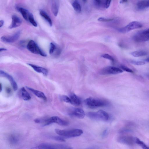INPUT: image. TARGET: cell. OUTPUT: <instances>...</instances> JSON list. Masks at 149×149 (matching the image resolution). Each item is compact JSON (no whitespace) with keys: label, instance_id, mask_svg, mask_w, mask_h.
I'll return each mask as SVG.
<instances>
[{"label":"cell","instance_id":"6","mask_svg":"<svg viewBox=\"0 0 149 149\" xmlns=\"http://www.w3.org/2000/svg\"><path fill=\"white\" fill-rule=\"evenodd\" d=\"M136 137L130 135H123L119 137L118 141L121 143L132 145L135 143Z\"/></svg>","mask_w":149,"mask_h":149},{"label":"cell","instance_id":"30","mask_svg":"<svg viewBox=\"0 0 149 149\" xmlns=\"http://www.w3.org/2000/svg\"><path fill=\"white\" fill-rule=\"evenodd\" d=\"M61 99L63 101L67 103H70L71 100L69 97L68 96L63 95L60 97Z\"/></svg>","mask_w":149,"mask_h":149},{"label":"cell","instance_id":"18","mask_svg":"<svg viewBox=\"0 0 149 149\" xmlns=\"http://www.w3.org/2000/svg\"><path fill=\"white\" fill-rule=\"evenodd\" d=\"M52 10L53 13L55 16L58 14L59 7V3L58 0H53L52 3Z\"/></svg>","mask_w":149,"mask_h":149},{"label":"cell","instance_id":"24","mask_svg":"<svg viewBox=\"0 0 149 149\" xmlns=\"http://www.w3.org/2000/svg\"><path fill=\"white\" fill-rule=\"evenodd\" d=\"M72 5L75 11L78 13L80 12L81 10V6L77 1H74L72 3Z\"/></svg>","mask_w":149,"mask_h":149},{"label":"cell","instance_id":"44","mask_svg":"<svg viewBox=\"0 0 149 149\" xmlns=\"http://www.w3.org/2000/svg\"><path fill=\"white\" fill-rule=\"evenodd\" d=\"M7 91L8 93H9L10 91V89L9 88H7Z\"/></svg>","mask_w":149,"mask_h":149},{"label":"cell","instance_id":"3","mask_svg":"<svg viewBox=\"0 0 149 149\" xmlns=\"http://www.w3.org/2000/svg\"><path fill=\"white\" fill-rule=\"evenodd\" d=\"M86 104L91 108H96L106 106L108 104L107 102L100 99L89 97L84 100Z\"/></svg>","mask_w":149,"mask_h":149},{"label":"cell","instance_id":"34","mask_svg":"<svg viewBox=\"0 0 149 149\" xmlns=\"http://www.w3.org/2000/svg\"><path fill=\"white\" fill-rule=\"evenodd\" d=\"M56 48L55 45L53 43L51 42L50 44V47L49 50V53L50 54H52Z\"/></svg>","mask_w":149,"mask_h":149},{"label":"cell","instance_id":"45","mask_svg":"<svg viewBox=\"0 0 149 149\" xmlns=\"http://www.w3.org/2000/svg\"><path fill=\"white\" fill-rule=\"evenodd\" d=\"M2 84L0 83V92H1L2 90Z\"/></svg>","mask_w":149,"mask_h":149},{"label":"cell","instance_id":"21","mask_svg":"<svg viewBox=\"0 0 149 149\" xmlns=\"http://www.w3.org/2000/svg\"><path fill=\"white\" fill-rule=\"evenodd\" d=\"M20 92L22 97L24 100L28 101L31 99L30 95L24 87L21 88Z\"/></svg>","mask_w":149,"mask_h":149},{"label":"cell","instance_id":"26","mask_svg":"<svg viewBox=\"0 0 149 149\" xmlns=\"http://www.w3.org/2000/svg\"><path fill=\"white\" fill-rule=\"evenodd\" d=\"M28 21L34 26L36 27L37 26V24L35 21L33 15L31 13L30 14Z\"/></svg>","mask_w":149,"mask_h":149},{"label":"cell","instance_id":"31","mask_svg":"<svg viewBox=\"0 0 149 149\" xmlns=\"http://www.w3.org/2000/svg\"><path fill=\"white\" fill-rule=\"evenodd\" d=\"M101 56L102 58L109 59L111 61L113 62L114 61V59L109 54H103Z\"/></svg>","mask_w":149,"mask_h":149},{"label":"cell","instance_id":"10","mask_svg":"<svg viewBox=\"0 0 149 149\" xmlns=\"http://www.w3.org/2000/svg\"><path fill=\"white\" fill-rule=\"evenodd\" d=\"M68 114L70 116L79 118H83L85 115L84 110L80 108H73L69 112Z\"/></svg>","mask_w":149,"mask_h":149},{"label":"cell","instance_id":"23","mask_svg":"<svg viewBox=\"0 0 149 149\" xmlns=\"http://www.w3.org/2000/svg\"><path fill=\"white\" fill-rule=\"evenodd\" d=\"M147 52L145 51H135L132 52L131 54L135 57H139L145 56L147 54Z\"/></svg>","mask_w":149,"mask_h":149},{"label":"cell","instance_id":"12","mask_svg":"<svg viewBox=\"0 0 149 149\" xmlns=\"http://www.w3.org/2000/svg\"><path fill=\"white\" fill-rule=\"evenodd\" d=\"M12 23L9 26L10 29L15 28L19 26L22 24V21L17 16L13 15L12 16Z\"/></svg>","mask_w":149,"mask_h":149},{"label":"cell","instance_id":"35","mask_svg":"<svg viewBox=\"0 0 149 149\" xmlns=\"http://www.w3.org/2000/svg\"><path fill=\"white\" fill-rule=\"evenodd\" d=\"M93 3L94 5L97 7H99L103 4L101 0H94Z\"/></svg>","mask_w":149,"mask_h":149},{"label":"cell","instance_id":"46","mask_svg":"<svg viewBox=\"0 0 149 149\" xmlns=\"http://www.w3.org/2000/svg\"></svg>","mask_w":149,"mask_h":149},{"label":"cell","instance_id":"13","mask_svg":"<svg viewBox=\"0 0 149 149\" xmlns=\"http://www.w3.org/2000/svg\"><path fill=\"white\" fill-rule=\"evenodd\" d=\"M27 64L37 72L42 73L45 76H47V75L48 70L46 68L31 63H28Z\"/></svg>","mask_w":149,"mask_h":149},{"label":"cell","instance_id":"8","mask_svg":"<svg viewBox=\"0 0 149 149\" xmlns=\"http://www.w3.org/2000/svg\"><path fill=\"white\" fill-rule=\"evenodd\" d=\"M123 72L121 69L115 67L108 66L103 69L101 73L103 74H114L121 73Z\"/></svg>","mask_w":149,"mask_h":149},{"label":"cell","instance_id":"28","mask_svg":"<svg viewBox=\"0 0 149 149\" xmlns=\"http://www.w3.org/2000/svg\"><path fill=\"white\" fill-rule=\"evenodd\" d=\"M49 137L54 140L61 142H65V140L61 136H51Z\"/></svg>","mask_w":149,"mask_h":149},{"label":"cell","instance_id":"43","mask_svg":"<svg viewBox=\"0 0 149 149\" xmlns=\"http://www.w3.org/2000/svg\"><path fill=\"white\" fill-rule=\"evenodd\" d=\"M145 61H146V62H149V58H146V59H145Z\"/></svg>","mask_w":149,"mask_h":149},{"label":"cell","instance_id":"5","mask_svg":"<svg viewBox=\"0 0 149 149\" xmlns=\"http://www.w3.org/2000/svg\"><path fill=\"white\" fill-rule=\"evenodd\" d=\"M143 25L140 22L134 21L131 22L125 26L118 29V31L122 33H125L132 30L140 28Z\"/></svg>","mask_w":149,"mask_h":149},{"label":"cell","instance_id":"36","mask_svg":"<svg viewBox=\"0 0 149 149\" xmlns=\"http://www.w3.org/2000/svg\"><path fill=\"white\" fill-rule=\"evenodd\" d=\"M111 1V0H107L105 1L104 3V7L106 8H109L110 6Z\"/></svg>","mask_w":149,"mask_h":149},{"label":"cell","instance_id":"33","mask_svg":"<svg viewBox=\"0 0 149 149\" xmlns=\"http://www.w3.org/2000/svg\"><path fill=\"white\" fill-rule=\"evenodd\" d=\"M121 68L123 70L125 71L131 73H134L133 71L132 70L125 65H121Z\"/></svg>","mask_w":149,"mask_h":149},{"label":"cell","instance_id":"42","mask_svg":"<svg viewBox=\"0 0 149 149\" xmlns=\"http://www.w3.org/2000/svg\"><path fill=\"white\" fill-rule=\"evenodd\" d=\"M145 75L149 79V73L146 74Z\"/></svg>","mask_w":149,"mask_h":149},{"label":"cell","instance_id":"25","mask_svg":"<svg viewBox=\"0 0 149 149\" xmlns=\"http://www.w3.org/2000/svg\"><path fill=\"white\" fill-rule=\"evenodd\" d=\"M135 143L138 144L143 149H149V146H148L144 142L136 137L135 139Z\"/></svg>","mask_w":149,"mask_h":149},{"label":"cell","instance_id":"41","mask_svg":"<svg viewBox=\"0 0 149 149\" xmlns=\"http://www.w3.org/2000/svg\"><path fill=\"white\" fill-rule=\"evenodd\" d=\"M128 1L127 0H121L120 2V3H124L127 2Z\"/></svg>","mask_w":149,"mask_h":149},{"label":"cell","instance_id":"38","mask_svg":"<svg viewBox=\"0 0 149 149\" xmlns=\"http://www.w3.org/2000/svg\"><path fill=\"white\" fill-rule=\"evenodd\" d=\"M4 22L3 20H1L0 21V27H1L3 25Z\"/></svg>","mask_w":149,"mask_h":149},{"label":"cell","instance_id":"32","mask_svg":"<svg viewBox=\"0 0 149 149\" xmlns=\"http://www.w3.org/2000/svg\"><path fill=\"white\" fill-rule=\"evenodd\" d=\"M114 19L113 18H106L103 17H100L98 19V20L102 22H108L112 21Z\"/></svg>","mask_w":149,"mask_h":149},{"label":"cell","instance_id":"1","mask_svg":"<svg viewBox=\"0 0 149 149\" xmlns=\"http://www.w3.org/2000/svg\"><path fill=\"white\" fill-rule=\"evenodd\" d=\"M55 131L56 134L62 137L65 138L78 136L83 133L82 130L78 129L68 130L56 129L55 130Z\"/></svg>","mask_w":149,"mask_h":149},{"label":"cell","instance_id":"4","mask_svg":"<svg viewBox=\"0 0 149 149\" xmlns=\"http://www.w3.org/2000/svg\"><path fill=\"white\" fill-rule=\"evenodd\" d=\"M27 47V49L33 53L39 54L44 57L47 56L46 54L39 48L36 43L33 40L29 41Z\"/></svg>","mask_w":149,"mask_h":149},{"label":"cell","instance_id":"40","mask_svg":"<svg viewBox=\"0 0 149 149\" xmlns=\"http://www.w3.org/2000/svg\"><path fill=\"white\" fill-rule=\"evenodd\" d=\"M30 149H40L38 146L31 148Z\"/></svg>","mask_w":149,"mask_h":149},{"label":"cell","instance_id":"9","mask_svg":"<svg viewBox=\"0 0 149 149\" xmlns=\"http://www.w3.org/2000/svg\"><path fill=\"white\" fill-rule=\"evenodd\" d=\"M21 34L20 31H18L12 36H3L1 37V40L6 43H12L17 40L19 38Z\"/></svg>","mask_w":149,"mask_h":149},{"label":"cell","instance_id":"27","mask_svg":"<svg viewBox=\"0 0 149 149\" xmlns=\"http://www.w3.org/2000/svg\"><path fill=\"white\" fill-rule=\"evenodd\" d=\"M38 146L40 149H55L50 147L47 143H42Z\"/></svg>","mask_w":149,"mask_h":149},{"label":"cell","instance_id":"29","mask_svg":"<svg viewBox=\"0 0 149 149\" xmlns=\"http://www.w3.org/2000/svg\"><path fill=\"white\" fill-rule=\"evenodd\" d=\"M130 62L133 64L137 65H142L145 64V63L143 61H139L134 60H130Z\"/></svg>","mask_w":149,"mask_h":149},{"label":"cell","instance_id":"39","mask_svg":"<svg viewBox=\"0 0 149 149\" xmlns=\"http://www.w3.org/2000/svg\"><path fill=\"white\" fill-rule=\"evenodd\" d=\"M6 50H7L5 48H1L0 49V52H1L3 51H6Z\"/></svg>","mask_w":149,"mask_h":149},{"label":"cell","instance_id":"16","mask_svg":"<svg viewBox=\"0 0 149 149\" xmlns=\"http://www.w3.org/2000/svg\"><path fill=\"white\" fill-rule=\"evenodd\" d=\"M8 141L10 145L14 146L18 143L19 139L17 135L14 134H11L8 136Z\"/></svg>","mask_w":149,"mask_h":149},{"label":"cell","instance_id":"19","mask_svg":"<svg viewBox=\"0 0 149 149\" xmlns=\"http://www.w3.org/2000/svg\"><path fill=\"white\" fill-rule=\"evenodd\" d=\"M138 8L140 9H143L149 7V0L139 1L137 3Z\"/></svg>","mask_w":149,"mask_h":149},{"label":"cell","instance_id":"22","mask_svg":"<svg viewBox=\"0 0 149 149\" xmlns=\"http://www.w3.org/2000/svg\"><path fill=\"white\" fill-rule=\"evenodd\" d=\"M40 15L47 22L49 25L52 26V20L46 12L42 10L40 11Z\"/></svg>","mask_w":149,"mask_h":149},{"label":"cell","instance_id":"14","mask_svg":"<svg viewBox=\"0 0 149 149\" xmlns=\"http://www.w3.org/2000/svg\"><path fill=\"white\" fill-rule=\"evenodd\" d=\"M26 88L37 97L46 101L47 98L44 93L42 92L26 86Z\"/></svg>","mask_w":149,"mask_h":149},{"label":"cell","instance_id":"11","mask_svg":"<svg viewBox=\"0 0 149 149\" xmlns=\"http://www.w3.org/2000/svg\"><path fill=\"white\" fill-rule=\"evenodd\" d=\"M0 74L1 76L4 77L10 81L14 91H15L17 89L18 87L16 82L13 78L10 75L3 70H0Z\"/></svg>","mask_w":149,"mask_h":149},{"label":"cell","instance_id":"37","mask_svg":"<svg viewBox=\"0 0 149 149\" xmlns=\"http://www.w3.org/2000/svg\"><path fill=\"white\" fill-rule=\"evenodd\" d=\"M108 130L105 129L104 130L102 133V137H104L105 136L107 133Z\"/></svg>","mask_w":149,"mask_h":149},{"label":"cell","instance_id":"15","mask_svg":"<svg viewBox=\"0 0 149 149\" xmlns=\"http://www.w3.org/2000/svg\"><path fill=\"white\" fill-rule=\"evenodd\" d=\"M70 98L71 100L70 103L73 105L78 106L81 103V101L80 98L76 94L71 93L70 95Z\"/></svg>","mask_w":149,"mask_h":149},{"label":"cell","instance_id":"2","mask_svg":"<svg viewBox=\"0 0 149 149\" xmlns=\"http://www.w3.org/2000/svg\"><path fill=\"white\" fill-rule=\"evenodd\" d=\"M87 116L93 120H108L109 118V114L106 112L100 110L96 112H89L87 114Z\"/></svg>","mask_w":149,"mask_h":149},{"label":"cell","instance_id":"20","mask_svg":"<svg viewBox=\"0 0 149 149\" xmlns=\"http://www.w3.org/2000/svg\"><path fill=\"white\" fill-rule=\"evenodd\" d=\"M48 144L55 149H73L71 147L64 144L50 143H48Z\"/></svg>","mask_w":149,"mask_h":149},{"label":"cell","instance_id":"17","mask_svg":"<svg viewBox=\"0 0 149 149\" xmlns=\"http://www.w3.org/2000/svg\"><path fill=\"white\" fill-rule=\"evenodd\" d=\"M17 10L21 14L24 19L28 21L29 18L30 13L26 9L22 7H17Z\"/></svg>","mask_w":149,"mask_h":149},{"label":"cell","instance_id":"7","mask_svg":"<svg viewBox=\"0 0 149 149\" xmlns=\"http://www.w3.org/2000/svg\"><path fill=\"white\" fill-rule=\"evenodd\" d=\"M53 123L64 126H67L69 124L68 122L67 121L63 120L58 116H54L48 118L46 124L44 126Z\"/></svg>","mask_w":149,"mask_h":149}]
</instances>
